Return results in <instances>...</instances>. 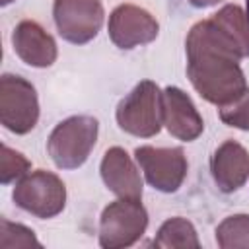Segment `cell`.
Returning a JSON list of instances; mask_svg holds the SVG:
<instances>
[{
    "instance_id": "3",
    "label": "cell",
    "mask_w": 249,
    "mask_h": 249,
    "mask_svg": "<svg viewBox=\"0 0 249 249\" xmlns=\"http://www.w3.org/2000/svg\"><path fill=\"white\" fill-rule=\"evenodd\" d=\"M115 117L121 130L132 136H156L163 126V91L152 80L138 82L132 91L119 101Z\"/></svg>"
},
{
    "instance_id": "1",
    "label": "cell",
    "mask_w": 249,
    "mask_h": 249,
    "mask_svg": "<svg viewBox=\"0 0 249 249\" xmlns=\"http://www.w3.org/2000/svg\"><path fill=\"white\" fill-rule=\"evenodd\" d=\"M185 53L187 76L208 103L228 105L247 89V80L239 66L241 54L212 16L191 27Z\"/></svg>"
},
{
    "instance_id": "5",
    "label": "cell",
    "mask_w": 249,
    "mask_h": 249,
    "mask_svg": "<svg viewBox=\"0 0 249 249\" xmlns=\"http://www.w3.org/2000/svg\"><path fill=\"white\" fill-rule=\"evenodd\" d=\"M148 228V212L138 198H119L109 202L99 216V245L103 249H123L134 245Z\"/></svg>"
},
{
    "instance_id": "17",
    "label": "cell",
    "mask_w": 249,
    "mask_h": 249,
    "mask_svg": "<svg viewBox=\"0 0 249 249\" xmlns=\"http://www.w3.org/2000/svg\"><path fill=\"white\" fill-rule=\"evenodd\" d=\"M29 169H31V163L21 152L2 144V152H0V181L4 185L12 183V181H19L23 175L29 173Z\"/></svg>"
},
{
    "instance_id": "19",
    "label": "cell",
    "mask_w": 249,
    "mask_h": 249,
    "mask_svg": "<svg viewBox=\"0 0 249 249\" xmlns=\"http://www.w3.org/2000/svg\"><path fill=\"white\" fill-rule=\"evenodd\" d=\"M218 109H220V119L224 124L239 128V130H249V88L237 99Z\"/></svg>"
},
{
    "instance_id": "22",
    "label": "cell",
    "mask_w": 249,
    "mask_h": 249,
    "mask_svg": "<svg viewBox=\"0 0 249 249\" xmlns=\"http://www.w3.org/2000/svg\"><path fill=\"white\" fill-rule=\"evenodd\" d=\"M245 4H247V16H249V0H245Z\"/></svg>"
},
{
    "instance_id": "7",
    "label": "cell",
    "mask_w": 249,
    "mask_h": 249,
    "mask_svg": "<svg viewBox=\"0 0 249 249\" xmlns=\"http://www.w3.org/2000/svg\"><path fill=\"white\" fill-rule=\"evenodd\" d=\"M134 160L140 165L144 179L150 187L161 193H175L187 177V156L183 148H156L138 146L134 150Z\"/></svg>"
},
{
    "instance_id": "15",
    "label": "cell",
    "mask_w": 249,
    "mask_h": 249,
    "mask_svg": "<svg viewBox=\"0 0 249 249\" xmlns=\"http://www.w3.org/2000/svg\"><path fill=\"white\" fill-rule=\"evenodd\" d=\"M154 245L161 249H191V247L198 249L200 241H198L195 226L189 220L175 216V218L165 220L160 226L154 237Z\"/></svg>"
},
{
    "instance_id": "6",
    "label": "cell",
    "mask_w": 249,
    "mask_h": 249,
    "mask_svg": "<svg viewBox=\"0 0 249 249\" xmlns=\"http://www.w3.org/2000/svg\"><path fill=\"white\" fill-rule=\"evenodd\" d=\"M39 121L35 86L18 74L0 78V123L14 134H27Z\"/></svg>"
},
{
    "instance_id": "11",
    "label": "cell",
    "mask_w": 249,
    "mask_h": 249,
    "mask_svg": "<svg viewBox=\"0 0 249 249\" xmlns=\"http://www.w3.org/2000/svg\"><path fill=\"white\" fill-rule=\"evenodd\" d=\"M163 126L171 136L183 142L196 140L204 130V121L193 99L175 86L163 89Z\"/></svg>"
},
{
    "instance_id": "12",
    "label": "cell",
    "mask_w": 249,
    "mask_h": 249,
    "mask_svg": "<svg viewBox=\"0 0 249 249\" xmlns=\"http://www.w3.org/2000/svg\"><path fill=\"white\" fill-rule=\"evenodd\" d=\"M101 179L119 198H142V177L128 152L121 146L109 148L101 158Z\"/></svg>"
},
{
    "instance_id": "2",
    "label": "cell",
    "mask_w": 249,
    "mask_h": 249,
    "mask_svg": "<svg viewBox=\"0 0 249 249\" xmlns=\"http://www.w3.org/2000/svg\"><path fill=\"white\" fill-rule=\"evenodd\" d=\"M99 134V123L89 115L60 121L47 140V152L58 169H78L89 158Z\"/></svg>"
},
{
    "instance_id": "10",
    "label": "cell",
    "mask_w": 249,
    "mask_h": 249,
    "mask_svg": "<svg viewBox=\"0 0 249 249\" xmlns=\"http://www.w3.org/2000/svg\"><path fill=\"white\" fill-rule=\"evenodd\" d=\"M14 53L33 68H49L58 56L56 43L35 19H21L12 31Z\"/></svg>"
},
{
    "instance_id": "9",
    "label": "cell",
    "mask_w": 249,
    "mask_h": 249,
    "mask_svg": "<svg viewBox=\"0 0 249 249\" xmlns=\"http://www.w3.org/2000/svg\"><path fill=\"white\" fill-rule=\"evenodd\" d=\"M109 37L115 47L128 51L152 43L160 33L158 19L136 4H121L109 16Z\"/></svg>"
},
{
    "instance_id": "18",
    "label": "cell",
    "mask_w": 249,
    "mask_h": 249,
    "mask_svg": "<svg viewBox=\"0 0 249 249\" xmlns=\"http://www.w3.org/2000/svg\"><path fill=\"white\" fill-rule=\"evenodd\" d=\"M0 247L12 249V247H41L37 241L33 230L25 228L23 224L10 222L8 218L0 220Z\"/></svg>"
},
{
    "instance_id": "14",
    "label": "cell",
    "mask_w": 249,
    "mask_h": 249,
    "mask_svg": "<svg viewBox=\"0 0 249 249\" xmlns=\"http://www.w3.org/2000/svg\"><path fill=\"white\" fill-rule=\"evenodd\" d=\"M214 21L226 31V35L237 47L241 58H249V16L237 4H226L216 14Z\"/></svg>"
},
{
    "instance_id": "13",
    "label": "cell",
    "mask_w": 249,
    "mask_h": 249,
    "mask_svg": "<svg viewBox=\"0 0 249 249\" xmlns=\"http://www.w3.org/2000/svg\"><path fill=\"white\" fill-rule=\"evenodd\" d=\"M210 173L222 193H233L241 189L249 179L247 150L235 140L222 142L210 158Z\"/></svg>"
},
{
    "instance_id": "21",
    "label": "cell",
    "mask_w": 249,
    "mask_h": 249,
    "mask_svg": "<svg viewBox=\"0 0 249 249\" xmlns=\"http://www.w3.org/2000/svg\"><path fill=\"white\" fill-rule=\"evenodd\" d=\"M10 2H14V0H0V4H2V6H8Z\"/></svg>"
},
{
    "instance_id": "8",
    "label": "cell",
    "mask_w": 249,
    "mask_h": 249,
    "mask_svg": "<svg viewBox=\"0 0 249 249\" xmlns=\"http://www.w3.org/2000/svg\"><path fill=\"white\" fill-rule=\"evenodd\" d=\"M53 18L64 41L86 45L99 33L105 12L101 0H54Z\"/></svg>"
},
{
    "instance_id": "4",
    "label": "cell",
    "mask_w": 249,
    "mask_h": 249,
    "mask_svg": "<svg viewBox=\"0 0 249 249\" xmlns=\"http://www.w3.org/2000/svg\"><path fill=\"white\" fill-rule=\"evenodd\" d=\"M16 206L35 218L49 220L58 216L66 206V185L58 175L45 169H35L23 175L12 193Z\"/></svg>"
},
{
    "instance_id": "20",
    "label": "cell",
    "mask_w": 249,
    "mask_h": 249,
    "mask_svg": "<svg viewBox=\"0 0 249 249\" xmlns=\"http://www.w3.org/2000/svg\"><path fill=\"white\" fill-rule=\"evenodd\" d=\"M193 6H196V8H208V6H216L218 2H222V0H189Z\"/></svg>"
},
{
    "instance_id": "16",
    "label": "cell",
    "mask_w": 249,
    "mask_h": 249,
    "mask_svg": "<svg viewBox=\"0 0 249 249\" xmlns=\"http://www.w3.org/2000/svg\"><path fill=\"white\" fill-rule=\"evenodd\" d=\"M216 243L222 249L249 247V214H233L216 228Z\"/></svg>"
}]
</instances>
